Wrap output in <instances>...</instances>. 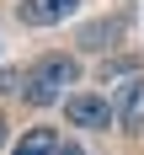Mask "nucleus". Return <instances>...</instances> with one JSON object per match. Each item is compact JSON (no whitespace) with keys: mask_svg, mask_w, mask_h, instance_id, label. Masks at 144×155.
Here are the masks:
<instances>
[{"mask_svg":"<svg viewBox=\"0 0 144 155\" xmlns=\"http://www.w3.org/2000/svg\"><path fill=\"white\" fill-rule=\"evenodd\" d=\"M80 80V64L64 59V54H48V59H37L21 75V96H27L32 107H53V102H64V86H75Z\"/></svg>","mask_w":144,"mask_h":155,"instance_id":"nucleus-1","label":"nucleus"},{"mask_svg":"<svg viewBox=\"0 0 144 155\" xmlns=\"http://www.w3.org/2000/svg\"><path fill=\"white\" fill-rule=\"evenodd\" d=\"M64 118L75 128H107V123H117V118H112V102L107 96H91V91H69L64 96Z\"/></svg>","mask_w":144,"mask_h":155,"instance_id":"nucleus-2","label":"nucleus"},{"mask_svg":"<svg viewBox=\"0 0 144 155\" xmlns=\"http://www.w3.org/2000/svg\"><path fill=\"white\" fill-rule=\"evenodd\" d=\"M112 118H117L123 134H139V128H144V75H128L123 86H117V96H112Z\"/></svg>","mask_w":144,"mask_h":155,"instance_id":"nucleus-3","label":"nucleus"},{"mask_svg":"<svg viewBox=\"0 0 144 155\" xmlns=\"http://www.w3.org/2000/svg\"><path fill=\"white\" fill-rule=\"evenodd\" d=\"M21 27H59L64 16L80 11V0H21Z\"/></svg>","mask_w":144,"mask_h":155,"instance_id":"nucleus-4","label":"nucleus"},{"mask_svg":"<svg viewBox=\"0 0 144 155\" xmlns=\"http://www.w3.org/2000/svg\"><path fill=\"white\" fill-rule=\"evenodd\" d=\"M11 155H59V134H53V128H27Z\"/></svg>","mask_w":144,"mask_h":155,"instance_id":"nucleus-5","label":"nucleus"},{"mask_svg":"<svg viewBox=\"0 0 144 155\" xmlns=\"http://www.w3.org/2000/svg\"><path fill=\"white\" fill-rule=\"evenodd\" d=\"M0 144H5V118H0Z\"/></svg>","mask_w":144,"mask_h":155,"instance_id":"nucleus-6","label":"nucleus"},{"mask_svg":"<svg viewBox=\"0 0 144 155\" xmlns=\"http://www.w3.org/2000/svg\"><path fill=\"white\" fill-rule=\"evenodd\" d=\"M59 155H80V150H69V144H64V150H59Z\"/></svg>","mask_w":144,"mask_h":155,"instance_id":"nucleus-7","label":"nucleus"}]
</instances>
